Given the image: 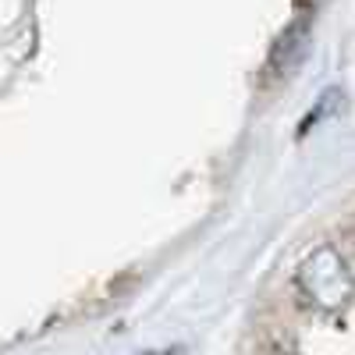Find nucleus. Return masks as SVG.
Here are the masks:
<instances>
[{
	"mask_svg": "<svg viewBox=\"0 0 355 355\" xmlns=\"http://www.w3.org/2000/svg\"><path fill=\"white\" fill-rule=\"evenodd\" d=\"M150 355H178V352H150Z\"/></svg>",
	"mask_w": 355,
	"mask_h": 355,
	"instance_id": "nucleus-3",
	"label": "nucleus"
},
{
	"mask_svg": "<svg viewBox=\"0 0 355 355\" xmlns=\"http://www.w3.org/2000/svg\"><path fill=\"white\" fill-rule=\"evenodd\" d=\"M295 4H299V8H313V4H316V0H295Z\"/></svg>",
	"mask_w": 355,
	"mask_h": 355,
	"instance_id": "nucleus-2",
	"label": "nucleus"
},
{
	"mask_svg": "<svg viewBox=\"0 0 355 355\" xmlns=\"http://www.w3.org/2000/svg\"><path fill=\"white\" fill-rule=\"evenodd\" d=\"M295 291L302 302L316 313H345L355 299V274L341 249L334 245H316L295 270Z\"/></svg>",
	"mask_w": 355,
	"mask_h": 355,
	"instance_id": "nucleus-1",
	"label": "nucleus"
}]
</instances>
